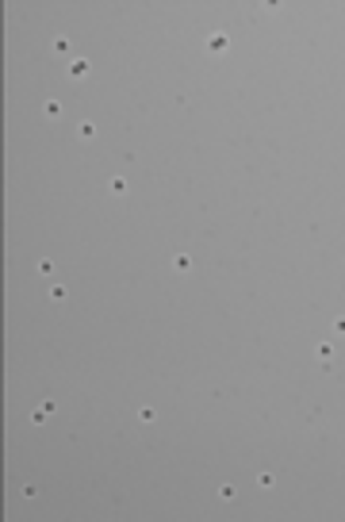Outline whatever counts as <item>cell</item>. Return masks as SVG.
I'll return each instance as SVG.
<instances>
[{
  "instance_id": "cell-10",
  "label": "cell",
  "mask_w": 345,
  "mask_h": 522,
  "mask_svg": "<svg viewBox=\"0 0 345 522\" xmlns=\"http://www.w3.org/2000/svg\"><path fill=\"white\" fill-rule=\"evenodd\" d=\"M138 419H142V423H154V419H158V411H154V407H142V411H138Z\"/></svg>"
},
{
  "instance_id": "cell-5",
  "label": "cell",
  "mask_w": 345,
  "mask_h": 522,
  "mask_svg": "<svg viewBox=\"0 0 345 522\" xmlns=\"http://www.w3.org/2000/svg\"><path fill=\"white\" fill-rule=\"evenodd\" d=\"M173 269H177V273H188V269H192V257H188V253H177V257H173Z\"/></svg>"
},
{
  "instance_id": "cell-8",
  "label": "cell",
  "mask_w": 345,
  "mask_h": 522,
  "mask_svg": "<svg viewBox=\"0 0 345 522\" xmlns=\"http://www.w3.org/2000/svg\"><path fill=\"white\" fill-rule=\"evenodd\" d=\"M43 112L54 119V115H62V104H58V100H46V104H43Z\"/></svg>"
},
{
  "instance_id": "cell-9",
  "label": "cell",
  "mask_w": 345,
  "mask_h": 522,
  "mask_svg": "<svg viewBox=\"0 0 345 522\" xmlns=\"http://www.w3.org/2000/svg\"><path fill=\"white\" fill-rule=\"evenodd\" d=\"M234 496H238V492H234V484H223V488H219V499H234Z\"/></svg>"
},
{
  "instance_id": "cell-13",
  "label": "cell",
  "mask_w": 345,
  "mask_h": 522,
  "mask_svg": "<svg viewBox=\"0 0 345 522\" xmlns=\"http://www.w3.org/2000/svg\"><path fill=\"white\" fill-rule=\"evenodd\" d=\"M257 484H261V488H273L276 476H273V472H261V476H257Z\"/></svg>"
},
{
  "instance_id": "cell-3",
  "label": "cell",
  "mask_w": 345,
  "mask_h": 522,
  "mask_svg": "<svg viewBox=\"0 0 345 522\" xmlns=\"http://www.w3.org/2000/svg\"><path fill=\"white\" fill-rule=\"evenodd\" d=\"M85 73H89V62L85 58H73L69 62V77H85Z\"/></svg>"
},
{
  "instance_id": "cell-4",
  "label": "cell",
  "mask_w": 345,
  "mask_h": 522,
  "mask_svg": "<svg viewBox=\"0 0 345 522\" xmlns=\"http://www.w3.org/2000/svg\"><path fill=\"white\" fill-rule=\"evenodd\" d=\"M315 353H319V361L330 365V357H334V346H330V342H319V346H315Z\"/></svg>"
},
{
  "instance_id": "cell-11",
  "label": "cell",
  "mask_w": 345,
  "mask_h": 522,
  "mask_svg": "<svg viewBox=\"0 0 345 522\" xmlns=\"http://www.w3.org/2000/svg\"><path fill=\"white\" fill-rule=\"evenodd\" d=\"M66 296H69V292H66V288H62V284H54V288H50V299H58V303H62Z\"/></svg>"
},
{
  "instance_id": "cell-12",
  "label": "cell",
  "mask_w": 345,
  "mask_h": 522,
  "mask_svg": "<svg viewBox=\"0 0 345 522\" xmlns=\"http://www.w3.org/2000/svg\"><path fill=\"white\" fill-rule=\"evenodd\" d=\"M108 188H112L115 196H119V192H127V181H123V177H115V181H112V184H108Z\"/></svg>"
},
{
  "instance_id": "cell-1",
  "label": "cell",
  "mask_w": 345,
  "mask_h": 522,
  "mask_svg": "<svg viewBox=\"0 0 345 522\" xmlns=\"http://www.w3.org/2000/svg\"><path fill=\"white\" fill-rule=\"evenodd\" d=\"M227 46H230V39L223 35V31H215V35H207V50L211 54H227Z\"/></svg>"
},
{
  "instance_id": "cell-14",
  "label": "cell",
  "mask_w": 345,
  "mask_h": 522,
  "mask_svg": "<svg viewBox=\"0 0 345 522\" xmlns=\"http://www.w3.org/2000/svg\"><path fill=\"white\" fill-rule=\"evenodd\" d=\"M334 330H338V334H345V315H342V319H334Z\"/></svg>"
},
{
  "instance_id": "cell-2",
  "label": "cell",
  "mask_w": 345,
  "mask_h": 522,
  "mask_svg": "<svg viewBox=\"0 0 345 522\" xmlns=\"http://www.w3.org/2000/svg\"><path fill=\"white\" fill-rule=\"evenodd\" d=\"M50 415H54V403H39V407L31 411V423H35V426H43Z\"/></svg>"
},
{
  "instance_id": "cell-6",
  "label": "cell",
  "mask_w": 345,
  "mask_h": 522,
  "mask_svg": "<svg viewBox=\"0 0 345 522\" xmlns=\"http://www.w3.org/2000/svg\"><path fill=\"white\" fill-rule=\"evenodd\" d=\"M54 54H62V58H66V54H73V46H69V39H54Z\"/></svg>"
},
{
  "instance_id": "cell-7",
  "label": "cell",
  "mask_w": 345,
  "mask_h": 522,
  "mask_svg": "<svg viewBox=\"0 0 345 522\" xmlns=\"http://www.w3.org/2000/svg\"><path fill=\"white\" fill-rule=\"evenodd\" d=\"M92 135H96V127H92L89 119H85V123H77V138H92Z\"/></svg>"
}]
</instances>
